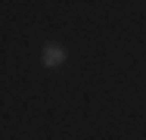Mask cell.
Listing matches in <instances>:
<instances>
[{"label": "cell", "instance_id": "6da1fadb", "mask_svg": "<svg viewBox=\"0 0 146 140\" xmlns=\"http://www.w3.org/2000/svg\"><path fill=\"white\" fill-rule=\"evenodd\" d=\"M65 47H59V44H44V50H40V62H44V69H59L62 62H65Z\"/></svg>", "mask_w": 146, "mask_h": 140}]
</instances>
